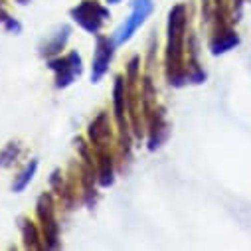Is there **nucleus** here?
Listing matches in <instances>:
<instances>
[{"label":"nucleus","instance_id":"1","mask_svg":"<svg viewBox=\"0 0 251 251\" xmlns=\"http://www.w3.org/2000/svg\"><path fill=\"white\" fill-rule=\"evenodd\" d=\"M151 10H152V2H151V0H135L131 18L125 22V24L119 28V32H117V44H123L125 40H129V38L133 36V32H135V30L145 22V18L151 14Z\"/></svg>","mask_w":251,"mask_h":251},{"label":"nucleus","instance_id":"2","mask_svg":"<svg viewBox=\"0 0 251 251\" xmlns=\"http://www.w3.org/2000/svg\"><path fill=\"white\" fill-rule=\"evenodd\" d=\"M109 2H119V0H109Z\"/></svg>","mask_w":251,"mask_h":251}]
</instances>
